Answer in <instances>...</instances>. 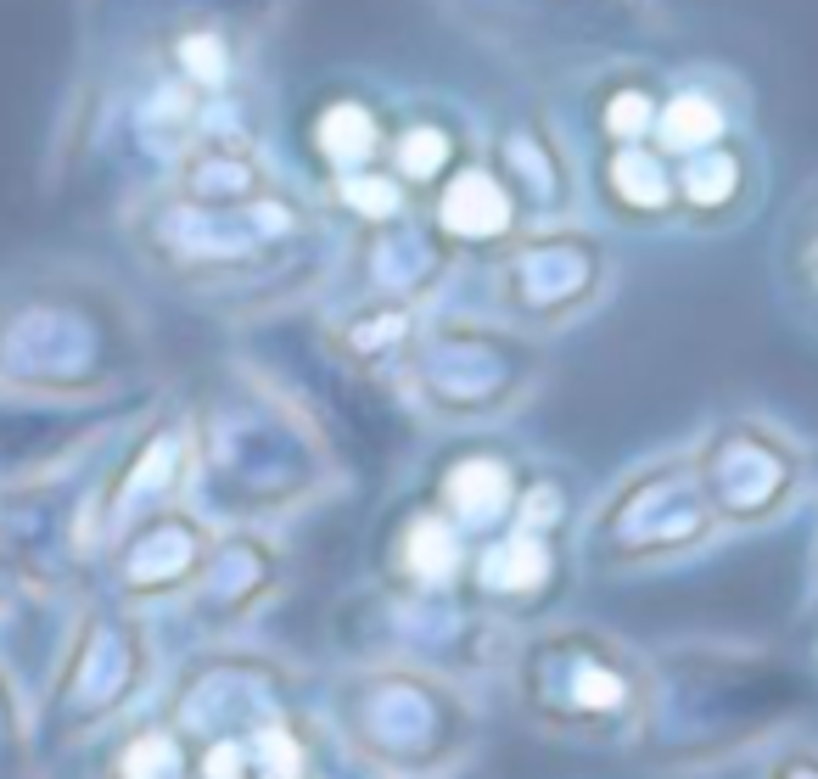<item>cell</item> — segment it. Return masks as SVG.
<instances>
[{
    "label": "cell",
    "instance_id": "1",
    "mask_svg": "<svg viewBox=\"0 0 818 779\" xmlns=\"http://www.w3.org/2000/svg\"><path fill=\"white\" fill-rule=\"evenodd\" d=\"M712 129H718V118H712L706 101H678L673 113H667V141L673 146H695V141H706Z\"/></svg>",
    "mask_w": 818,
    "mask_h": 779
},
{
    "label": "cell",
    "instance_id": "2",
    "mask_svg": "<svg viewBox=\"0 0 818 779\" xmlns=\"http://www.w3.org/2000/svg\"><path fill=\"white\" fill-rule=\"evenodd\" d=\"M325 141L337 146V152H359V146H365V135H359V113H337V135L325 129Z\"/></svg>",
    "mask_w": 818,
    "mask_h": 779
}]
</instances>
